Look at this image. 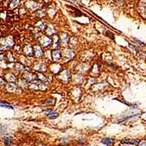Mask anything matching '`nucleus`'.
Here are the masks:
<instances>
[{
	"label": "nucleus",
	"instance_id": "nucleus-11",
	"mask_svg": "<svg viewBox=\"0 0 146 146\" xmlns=\"http://www.w3.org/2000/svg\"><path fill=\"white\" fill-rule=\"evenodd\" d=\"M136 41H137V42H139L141 45H144V42H141V41H140L139 40H136Z\"/></svg>",
	"mask_w": 146,
	"mask_h": 146
},
{
	"label": "nucleus",
	"instance_id": "nucleus-10",
	"mask_svg": "<svg viewBox=\"0 0 146 146\" xmlns=\"http://www.w3.org/2000/svg\"><path fill=\"white\" fill-rule=\"evenodd\" d=\"M66 53H68V56H70V57H73L74 56V53L71 51H69Z\"/></svg>",
	"mask_w": 146,
	"mask_h": 146
},
{
	"label": "nucleus",
	"instance_id": "nucleus-1",
	"mask_svg": "<svg viewBox=\"0 0 146 146\" xmlns=\"http://www.w3.org/2000/svg\"><path fill=\"white\" fill-rule=\"evenodd\" d=\"M122 143H125V144H132V145H138L140 143V140H130V139H127L125 138L123 140H122L121 141Z\"/></svg>",
	"mask_w": 146,
	"mask_h": 146
},
{
	"label": "nucleus",
	"instance_id": "nucleus-6",
	"mask_svg": "<svg viewBox=\"0 0 146 146\" xmlns=\"http://www.w3.org/2000/svg\"><path fill=\"white\" fill-rule=\"evenodd\" d=\"M35 51H36V55L37 56H41L42 55V52L40 47H35Z\"/></svg>",
	"mask_w": 146,
	"mask_h": 146
},
{
	"label": "nucleus",
	"instance_id": "nucleus-3",
	"mask_svg": "<svg viewBox=\"0 0 146 146\" xmlns=\"http://www.w3.org/2000/svg\"><path fill=\"white\" fill-rule=\"evenodd\" d=\"M46 115L47 117H49L51 119H55L56 118H57V117L58 116V114L56 112H53L52 110H48L47 113H46Z\"/></svg>",
	"mask_w": 146,
	"mask_h": 146
},
{
	"label": "nucleus",
	"instance_id": "nucleus-9",
	"mask_svg": "<svg viewBox=\"0 0 146 146\" xmlns=\"http://www.w3.org/2000/svg\"><path fill=\"white\" fill-rule=\"evenodd\" d=\"M3 102H0V107H3V108H10V109H13V107L8 104H2Z\"/></svg>",
	"mask_w": 146,
	"mask_h": 146
},
{
	"label": "nucleus",
	"instance_id": "nucleus-2",
	"mask_svg": "<svg viewBox=\"0 0 146 146\" xmlns=\"http://www.w3.org/2000/svg\"><path fill=\"white\" fill-rule=\"evenodd\" d=\"M13 45V40L11 39H7L2 42V46L5 48H9Z\"/></svg>",
	"mask_w": 146,
	"mask_h": 146
},
{
	"label": "nucleus",
	"instance_id": "nucleus-7",
	"mask_svg": "<svg viewBox=\"0 0 146 146\" xmlns=\"http://www.w3.org/2000/svg\"><path fill=\"white\" fill-rule=\"evenodd\" d=\"M53 57H54L55 59H58V58H61V56H61V55H60V52L58 51H53Z\"/></svg>",
	"mask_w": 146,
	"mask_h": 146
},
{
	"label": "nucleus",
	"instance_id": "nucleus-12",
	"mask_svg": "<svg viewBox=\"0 0 146 146\" xmlns=\"http://www.w3.org/2000/svg\"><path fill=\"white\" fill-rule=\"evenodd\" d=\"M140 146H145V142L142 143V144L140 145Z\"/></svg>",
	"mask_w": 146,
	"mask_h": 146
},
{
	"label": "nucleus",
	"instance_id": "nucleus-5",
	"mask_svg": "<svg viewBox=\"0 0 146 146\" xmlns=\"http://www.w3.org/2000/svg\"><path fill=\"white\" fill-rule=\"evenodd\" d=\"M3 140H4V142L6 145L7 146H9L12 143V138L9 137H3Z\"/></svg>",
	"mask_w": 146,
	"mask_h": 146
},
{
	"label": "nucleus",
	"instance_id": "nucleus-8",
	"mask_svg": "<svg viewBox=\"0 0 146 146\" xmlns=\"http://www.w3.org/2000/svg\"><path fill=\"white\" fill-rule=\"evenodd\" d=\"M62 42H64V44L65 45H67V43H68V36L66 34H64L62 36Z\"/></svg>",
	"mask_w": 146,
	"mask_h": 146
},
{
	"label": "nucleus",
	"instance_id": "nucleus-4",
	"mask_svg": "<svg viewBox=\"0 0 146 146\" xmlns=\"http://www.w3.org/2000/svg\"><path fill=\"white\" fill-rule=\"evenodd\" d=\"M113 142H114V140L113 139H111V138H104L102 141V142L104 145H107V146H110L113 143Z\"/></svg>",
	"mask_w": 146,
	"mask_h": 146
}]
</instances>
